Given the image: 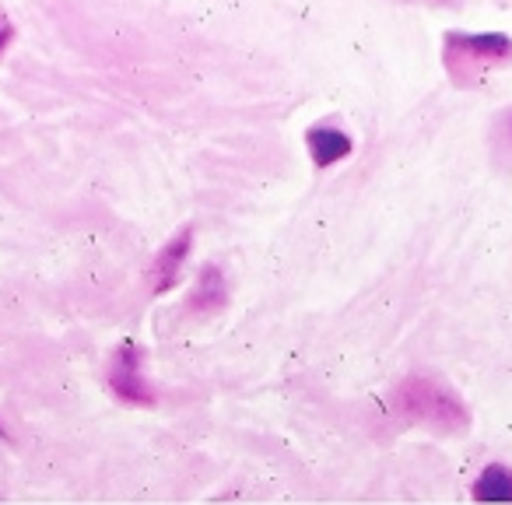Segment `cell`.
<instances>
[{
    "instance_id": "1",
    "label": "cell",
    "mask_w": 512,
    "mask_h": 505,
    "mask_svg": "<svg viewBox=\"0 0 512 505\" xmlns=\"http://www.w3.org/2000/svg\"><path fill=\"white\" fill-rule=\"evenodd\" d=\"M393 407H397L404 418L411 421H428L435 428H467L470 414L463 407V400L456 397L453 390L446 386L432 383V379H421V376H411L393 390Z\"/></svg>"
},
{
    "instance_id": "2",
    "label": "cell",
    "mask_w": 512,
    "mask_h": 505,
    "mask_svg": "<svg viewBox=\"0 0 512 505\" xmlns=\"http://www.w3.org/2000/svg\"><path fill=\"white\" fill-rule=\"evenodd\" d=\"M109 386H113L116 397L130 400V404H155V393L141 376V351L134 344H123L116 351L113 369H109Z\"/></svg>"
},
{
    "instance_id": "3",
    "label": "cell",
    "mask_w": 512,
    "mask_h": 505,
    "mask_svg": "<svg viewBox=\"0 0 512 505\" xmlns=\"http://www.w3.org/2000/svg\"><path fill=\"white\" fill-rule=\"evenodd\" d=\"M449 53L460 60H474V64H498V60L512 57V39L502 32H488V36H449Z\"/></svg>"
},
{
    "instance_id": "4",
    "label": "cell",
    "mask_w": 512,
    "mask_h": 505,
    "mask_svg": "<svg viewBox=\"0 0 512 505\" xmlns=\"http://www.w3.org/2000/svg\"><path fill=\"white\" fill-rule=\"evenodd\" d=\"M190 246H193V228L190 225H186L176 239H169L162 246V253H158L155 264H151V281H155L151 288H155L158 295L172 288V281H176V274H179V267H183L186 253H190Z\"/></svg>"
},
{
    "instance_id": "5",
    "label": "cell",
    "mask_w": 512,
    "mask_h": 505,
    "mask_svg": "<svg viewBox=\"0 0 512 505\" xmlns=\"http://www.w3.org/2000/svg\"><path fill=\"white\" fill-rule=\"evenodd\" d=\"M225 302H228V288H225L221 271L214 264L204 267L190 292V309L193 313H218V309H225Z\"/></svg>"
},
{
    "instance_id": "6",
    "label": "cell",
    "mask_w": 512,
    "mask_h": 505,
    "mask_svg": "<svg viewBox=\"0 0 512 505\" xmlns=\"http://www.w3.org/2000/svg\"><path fill=\"white\" fill-rule=\"evenodd\" d=\"M309 155H313V162L320 165V169H327V165L351 155V137L341 134V130L316 127V130H309Z\"/></svg>"
},
{
    "instance_id": "7",
    "label": "cell",
    "mask_w": 512,
    "mask_h": 505,
    "mask_svg": "<svg viewBox=\"0 0 512 505\" xmlns=\"http://www.w3.org/2000/svg\"><path fill=\"white\" fill-rule=\"evenodd\" d=\"M474 498L481 502H512V470L502 463H491L481 474V481L474 484Z\"/></svg>"
},
{
    "instance_id": "8",
    "label": "cell",
    "mask_w": 512,
    "mask_h": 505,
    "mask_svg": "<svg viewBox=\"0 0 512 505\" xmlns=\"http://www.w3.org/2000/svg\"><path fill=\"white\" fill-rule=\"evenodd\" d=\"M512 137V109L509 113H502V120H498V127H495V141L502 144V141H509Z\"/></svg>"
},
{
    "instance_id": "9",
    "label": "cell",
    "mask_w": 512,
    "mask_h": 505,
    "mask_svg": "<svg viewBox=\"0 0 512 505\" xmlns=\"http://www.w3.org/2000/svg\"><path fill=\"white\" fill-rule=\"evenodd\" d=\"M11 43V25H8V18H0V50Z\"/></svg>"
}]
</instances>
